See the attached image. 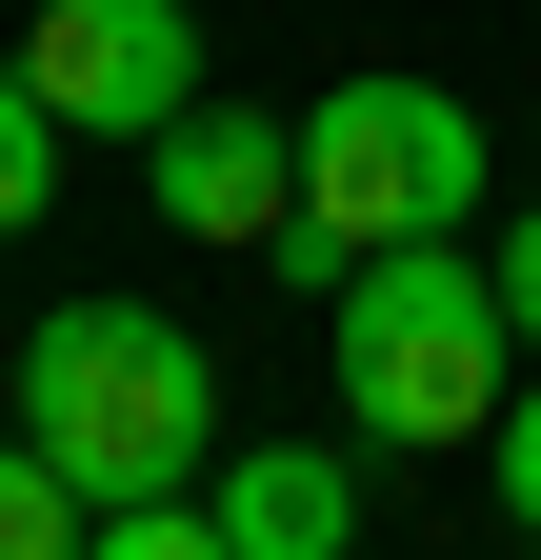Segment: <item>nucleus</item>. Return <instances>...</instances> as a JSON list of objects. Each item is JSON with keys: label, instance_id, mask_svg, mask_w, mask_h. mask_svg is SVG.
<instances>
[{"label": "nucleus", "instance_id": "f257e3e1", "mask_svg": "<svg viewBox=\"0 0 541 560\" xmlns=\"http://www.w3.org/2000/svg\"><path fill=\"white\" fill-rule=\"evenodd\" d=\"M321 361H342V441L361 460H441L521 400V320L482 241H381L342 301H321Z\"/></svg>", "mask_w": 541, "mask_h": 560}, {"label": "nucleus", "instance_id": "f03ea898", "mask_svg": "<svg viewBox=\"0 0 541 560\" xmlns=\"http://www.w3.org/2000/svg\"><path fill=\"white\" fill-rule=\"evenodd\" d=\"M21 441L81 501H181L221 460V361L161 301H60V320H21Z\"/></svg>", "mask_w": 541, "mask_h": 560}, {"label": "nucleus", "instance_id": "7ed1b4c3", "mask_svg": "<svg viewBox=\"0 0 541 560\" xmlns=\"http://www.w3.org/2000/svg\"><path fill=\"white\" fill-rule=\"evenodd\" d=\"M301 221L381 260V241H461L482 221V101L461 81H401V60H361V81L301 101Z\"/></svg>", "mask_w": 541, "mask_h": 560}, {"label": "nucleus", "instance_id": "20e7f679", "mask_svg": "<svg viewBox=\"0 0 541 560\" xmlns=\"http://www.w3.org/2000/svg\"><path fill=\"white\" fill-rule=\"evenodd\" d=\"M21 81L60 101V140H161L200 101V21H181V0H41Z\"/></svg>", "mask_w": 541, "mask_h": 560}, {"label": "nucleus", "instance_id": "39448f33", "mask_svg": "<svg viewBox=\"0 0 541 560\" xmlns=\"http://www.w3.org/2000/svg\"><path fill=\"white\" fill-rule=\"evenodd\" d=\"M141 161H161L141 200H161L181 241H241V260H261V241L301 221V120H261V101H181Z\"/></svg>", "mask_w": 541, "mask_h": 560}, {"label": "nucleus", "instance_id": "423d86ee", "mask_svg": "<svg viewBox=\"0 0 541 560\" xmlns=\"http://www.w3.org/2000/svg\"><path fill=\"white\" fill-rule=\"evenodd\" d=\"M200 521L241 560H361V441H241V460H200Z\"/></svg>", "mask_w": 541, "mask_h": 560}, {"label": "nucleus", "instance_id": "0eeeda50", "mask_svg": "<svg viewBox=\"0 0 541 560\" xmlns=\"http://www.w3.org/2000/svg\"><path fill=\"white\" fill-rule=\"evenodd\" d=\"M60 161H81V140H60V101L21 81V60H0V241H21L41 200H60Z\"/></svg>", "mask_w": 541, "mask_h": 560}, {"label": "nucleus", "instance_id": "6e6552de", "mask_svg": "<svg viewBox=\"0 0 541 560\" xmlns=\"http://www.w3.org/2000/svg\"><path fill=\"white\" fill-rule=\"evenodd\" d=\"M81 521H101L81 480H60L41 441H0V560H81Z\"/></svg>", "mask_w": 541, "mask_h": 560}, {"label": "nucleus", "instance_id": "1a4fd4ad", "mask_svg": "<svg viewBox=\"0 0 541 560\" xmlns=\"http://www.w3.org/2000/svg\"><path fill=\"white\" fill-rule=\"evenodd\" d=\"M81 560H241V540L200 521V480H181V501H101V521H81Z\"/></svg>", "mask_w": 541, "mask_h": 560}, {"label": "nucleus", "instance_id": "9d476101", "mask_svg": "<svg viewBox=\"0 0 541 560\" xmlns=\"http://www.w3.org/2000/svg\"><path fill=\"white\" fill-rule=\"evenodd\" d=\"M482 460H502V521H521V540H541V361H521V400H502V420H482Z\"/></svg>", "mask_w": 541, "mask_h": 560}, {"label": "nucleus", "instance_id": "9b49d317", "mask_svg": "<svg viewBox=\"0 0 541 560\" xmlns=\"http://www.w3.org/2000/svg\"><path fill=\"white\" fill-rule=\"evenodd\" d=\"M482 260H502V320H521V361H541V200H521V221H482Z\"/></svg>", "mask_w": 541, "mask_h": 560}]
</instances>
